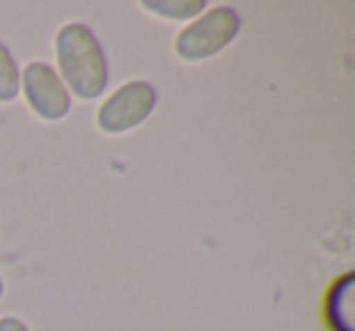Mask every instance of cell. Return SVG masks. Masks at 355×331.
Here are the masks:
<instances>
[{"mask_svg":"<svg viewBox=\"0 0 355 331\" xmlns=\"http://www.w3.org/2000/svg\"><path fill=\"white\" fill-rule=\"evenodd\" d=\"M56 64L71 98L83 103L103 98L110 85V64L100 37L85 22H66L54 37Z\"/></svg>","mask_w":355,"mask_h":331,"instance_id":"6da1fadb","label":"cell"},{"mask_svg":"<svg viewBox=\"0 0 355 331\" xmlns=\"http://www.w3.org/2000/svg\"><path fill=\"white\" fill-rule=\"evenodd\" d=\"M243 27L241 12L234 6L219 3L214 8H207L200 17H195L190 25L175 35L173 49L180 61L200 64L212 56L222 54L229 44L239 37Z\"/></svg>","mask_w":355,"mask_h":331,"instance_id":"7a4b0ae2","label":"cell"},{"mask_svg":"<svg viewBox=\"0 0 355 331\" xmlns=\"http://www.w3.org/2000/svg\"><path fill=\"white\" fill-rule=\"evenodd\" d=\"M158 105V90L153 83L144 78H134L122 83L117 90L103 100L95 112V124L103 134L117 137V134L134 132L153 114Z\"/></svg>","mask_w":355,"mask_h":331,"instance_id":"3957f363","label":"cell"},{"mask_svg":"<svg viewBox=\"0 0 355 331\" xmlns=\"http://www.w3.org/2000/svg\"><path fill=\"white\" fill-rule=\"evenodd\" d=\"M20 93H25L30 110L44 122H61L73 110L69 88L46 61H30L20 69Z\"/></svg>","mask_w":355,"mask_h":331,"instance_id":"277c9868","label":"cell"},{"mask_svg":"<svg viewBox=\"0 0 355 331\" xmlns=\"http://www.w3.org/2000/svg\"><path fill=\"white\" fill-rule=\"evenodd\" d=\"M144 10H148L156 17H166V20H195L207 10V0H144Z\"/></svg>","mask_w":355,"mask_h":331,"instance_id":"5b68a950","label":"cell"},{"mask_svg":"<svg viewBox=\"0 0 355 331\" xmlns=\"http://www.w3.org/2000/svg\"><path fill=\"white\" fill-rule=\"evenodd\" d=\"M20 98V66L10 46L0 40V105L15 103Z\"/></svg>","mask_w":355,"mask_h":331,"instance_id":"8992f818","label":"cell"},{"mask_svg":"<svg viewBox=\"0 0 355 331\" xmlns=\"http://www.w3.org/2000/svg\"><path fill=\"white\" fill-rule=\"evenodd\" d=\"M0 331H32V329L20 319V316L6 314V316H0Z\"/></svg>","mask_w":355,"mask_h":331,"instance_id":"52a82bcc","label":"cell"},{"mask_svg":"<svg viewBox=\"0 0 355 331\" xmlns=\"http://www.w3.org/2000/svg\"><path fill=\"white\" fill-rule=\"evenodd\" d=\"M6 297V280H3V275H0V300Z\"/></svg>","mask_w":355,"mask_h":331,"instance_id":"ba28073f","label":"cell"}]
</instances>
